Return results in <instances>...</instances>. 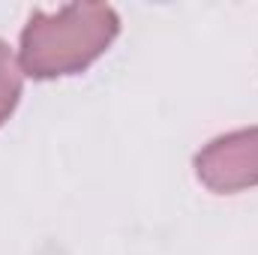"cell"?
I'll list each match as a JSON object with an SVG mask.
<instances>
[{"label": "cell", "instance_id": "obj_1", "mask_svg": "<svg viewBox=\"0 0 258 255\" xmlns=\"http://www.w3.org/2000/svg\"><path fill=\"white\" fill-rule=\"evenodd\" d=\"M120 33L108 3H69L57 12H33L21 30V69L36 81L78 75L99 60Z\"/></svg>", "mask_w": 258, "mask_h": 255}, {"label": "cell", "instance_id": "obj_2", "mask_svg": "<svg viewBox=\"0 0 258 255\" xmlns=\"http://www.w3.org/2000/svg\"><path fill=\"white\" fill-rule=\"evenodd\" d=\"M195 174L210 192L234 195L258 186V126L213 138L195 153Z\"/></svg>", "mask_w": 258, "mask_h": 255}, {"label": "cell", "instance_id": "obj_3", "mask_svg": "<svg viewBox=\"0 0 258 255\" xmlns=\"http://www.w3.org/2000/svg\"><path fill=\"white\" fill-rule=\"evenodd\" d=\"M21 84H24L21 60L0 39V126L12 117V111H15L18 99H21Z\"/></svg>", "mask_w": 258, "mask_h": 255}]
</instances>
